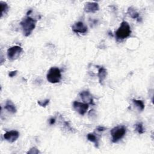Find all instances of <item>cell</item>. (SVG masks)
<instances>
[{
    "instance_id": "cell-5",
    "label": "cell",
    "mask_w": 154,
    "mask_h": 154,
    "mask_svg": "<svg viewBox=\"0 0 154 154\" xmlns=\"http://www.w3.org/2000/svg\"><path fill=\"white\" fill-rule=\"evenodd\" d=\"M22 52V48L19 46H14L8 49L7 56L9 60H15L19 58Z\"/></svg>"
},
{
    "instance_id": "cell-8",
    "label": "cell",
    "mask_w": 154,
    "mask_h": 154,
    "mask_svg": "<svg viewBox=\"0 0 154 154\" xmlns=\"http://www.w3.org/2000/svg\"><path fill=\"white\" fill-rule=\"evenodd\" d=\"M73 31L75 33L85 34L87 31V27L82 22H77L72 26Z\"/></svg>"
},
{
    "instance_id": "cell-6",
    "label": "cell",
    "mask_w": 154,
    "mask_h": 154,
    "mask_svg": "<svg viewBox=\"0 0 154 154\" xmlns=\"http://www.w3.org/2000/svg\"><path fill=\"white\" fill-rule=\"evenodd\" d=\"M73 107L74 110L77 112L80 115H84L89 109V104L86 103H82L78 101H74L73 102Z\"/></svg>"
},
{
    "instance_id": "cell-20",
    "label": "cell",
    "mask_w": 154,
    "mask_h": 154,
    "mask_svg": "<svg viewBox=\"0 0 154 154\" xmlns=\"http://www.w3.org/2000/svg\"><path fill=\"white\" fill-rule=\"evenodd\" d=\"M18 73V71H12V72H10L9 74V75L10 77L12 78V77H14Z\"/></svg>"
},
{
    "instance_id": "cell-13",
    "label": "cell",
    "mask_w": 154,
    "mask_h": 154,
    "mask_svg": "<svg viewBox=\"0 0 154 154\" xmlns=\"http://www.w3.org/2000/svg\"><path fill=\"white\" fill-rule=\"evenodd\" d=\"M127 13L129 16L132 19H137L139 17V13L137 12V10L132 7H129L128 9Z\"/></svg>"
},
{
    "instance_id": "cell-10",
    "label": "cell",
    "mask_w": 154,
    "mask_h": 154,
    "mask_svg": "<svg viewBox=\"0 0 154 154\" xmlns=\"http://www.w3.org/2000/svg\"><path fill=\"white\" fill-rule=\"evenodd\" d=\"M80 96L81 99L84 102V103L89 104H93V99L92 95L88 90H84L80 93Z\"/></svg>"
},
{
    "instance_id": "cell-3",
    "label": "cell",
    "mask_w": 154,
    "mask_h": 154,
    "mask_svg": "<svg viewBox=\"0 0 154 154\" xmlns=\"http://www.w3.org/2000/svg\"><path fill=\"white\" fill-rule=\"evenodd\" d=\"M47 80L52 84L59 83L62 80L61 71L57 67L51 68L46 75Z\"/></svg>"
},
{
    "instance_id": "cell-2",
    "label": "cell",
    "mask_w": 154,
    "mask_h": 154,
    "mask_svg": "<svg viewBox=\"0 0 154 154\" xmlns=\"http://www.w3.org/2000/svg\"><path fill=\"white\" fill-rule=\"evenodd\" d=\"M131 33V27L126 21H123L118 30L116 31V37L118 40H124L128 37Z\"/></svg>"
},
{
    "instance_id": "cell-11",
    "label": "cell",
    "mask_w": 154,
    "mask_h": 154,
    "mask_svg": "<svg viewBox=\"0 0 154 154\" xmlns=\"http://www.w3.org/2000/svg\"><path fill=\"white\" fill-rule=\"evenodd\" d=\"M107 74V70L104 68L102 67V68H100L98 69L97 76H98V78H99V81L100 84H102L106 78Z\"/></svg>"
},
{
    "instance_id": "cell-18",
    "label": "cell",
    "mask_w": 154,
    "mask_h": 154,
    "mask_svg": "<svg viewBox=\"0 0 154 154\" xmlns=\"http://www.w3.org/2000/svg\"><path fill=\"white\" fill-rule=\"evenodd\" d=\"M38 104L42 107H46L49 103V99H45L44 100L40 101V100H38L37 101Z\"/></svg>"
},
{
    "instance_id": "cell-19",
    "label": "cell",
    "mask_w": 154,
    "mask_h": 154,
    "mask_svg": "<svg viewBox=\"0 0 154 154\" xmlns=\"http://www.w3.org/2000/svg\"><path fill=\"white\" fill-rule=\"evenodd\" d=\"M39 153H40L39 150L36 147H32L31 149H30V150L27 152V153H30V154H37Z\"/></svg>"
},
{
    "instance_id": "cell-12",
    "label": "cell",
    "mask_w": 154,
    "mask_h": 154,
    "mask_svg": "<svg viewBox=\"0 0 154 154\" xmlns=\"http://www.w3.org/2000/svg\"><path fill=\"white\" fill-rule=\"evenodd\" d=\"M5 109L12 114L16 113L17 111L15 104L10 100H7L5 105Z\"/></svg>"
},
{
    "instance_id": "cell-14",
    "label": "cell",
    "mask_w": 154,
    "mask_h": 154,
    "mask_svg": "<svg viewBox=\"0 0 154 154\" xmlns=\"http://www.w3.org/2000/svg\"><path fill=\"white\" fill-rule=\"evenodd\" d=\"M132 102L134 105L137 108L139 111H143L144 109V104L143 102L141 100H137V99H132Z\"/></svg>"
},
{
    "instance_id": "cell-21",
    "label": "cell",
    "mask_w": 154,
    "mask_h": 154,
    "mask_svg": "<svg viewBox=\"0 0 154 154\" xmlns=\"http://www.w3.org/2000/svg\"><path fill=\"white\" fill-rule=\"evenodd\" d=\"M56 122V119L54 118H51L49 120V123L50 125H54Z\"/></svg>"
},
{
    "instance_id": "cell-17",
    "label": "cell",
    "mask_w": 154,
    "mask_h": 154,
    "mask_svg": "<svg viewBox=\"0 0 154 154\" xmlns=\"http://www.w3.org/2000/svg\"><path fill=\"white\" fill-rule=\"evenodd\" d=\"M135 130L140 134H143L144 133L143 125L141 123H138L135 125Z\"/></svg>"
},
{
    "instance_id": "cell-7",
    "label": "cell",
    "mask_w": 154,
    "mask_h": 154,
    "mask_svg": "<svg viewBox=\"0 0 154 154\" xmlns=\"http://www.w3.org/2000/svg\"><path fill=\"white\" fill-rule=\"evenodd\" d=\"M19 137V133L18 131L12 130L7 131L4 134V138L9 143H13L18 140Z\"/></svg>"
},
{
    "instance_id": "cell-22",
    "label": "cell",
    "mask_w": 154,
    "mask_h": 154,
    "mask_svg": "<svg viewBox=\"0 0 154 154\" xmlns=\"http://www.w3.org/2000/svg\"><path fill=\"white\" fill-rule=\"evenodd\" d=\"M105 129H106V128H105L104 127H102V126H99V127L96 129V130L98 131H99V132H100V131H104Z\"/></svg>"
},
{
    "instance_id": "cell-16",
    "label": "cell",
    "mask_w": 154,
    "mask_h": 154,
    "mask_svg": "<svg viewBox=\"0 0 154 154\" xmlns=\"http://www.w3.org/2000/svg\"><path fill=\"white\" fill-rule=\"evenodd\" d=\"M0 5H1V17L2 18L9 11V6L6 3L3 1H0Z\"/></svg>"
},
{
    "instance_id": "cell-9",
    "label": "cell",
    "mask_w": 154,
    "mask_h": 154,
    "mask_svg": "<svg viewBox=\"0 0 154 154\" xmlns=\"http://www.w3.org/2000/svg\"><path fill=\"white\" fill-rule=\"evenodd\" d=\"M99 9V4L95 2H88L86 3L84 7V10L86 13H95Z\"/></svg>"
},
{
    "instance_id": "cell-1",
    "label": "cell",
    "mask_w": 154,
    "mask_h": 154,
    "mask_svg": "<svg viewBox=\"0 0 154 154\" xmlns=\"http://www.w3.org/2000/svg\"><path fill=\"white\" fill-rule=\"evenodd\" d=\"M20 24L22 27L24 35L25 37H28L34 30L36 25V21L31 17L27 16L22 20Z\"/></svg>"
},
{
    "instance_id": "cell-15",
    "label": "cell",
    "mask_w": 154,
    "mask_h": 154,
    "mask_svg": "<svg viewBox=\"0 0 154 154\" xmlns=\"http://www.w3.org/2000/svg\"><path fill=\"white\" fill-rule=\"evenodd\" d=\"M87 138L89 141L94 143V144H95V146L96 147H98V146H99V140L94 134H93V133L88 134L87 136Z\"/></svg>"
},
{
    "instance_id": "cell-4",
    "label": "cell",
    "mask_w": 154,
    "mask_h": 154,
    "mask_svg": "<svg viewBox=\"0 0 154 154\" xmlns=\"http://www.w3.org/2000/svg\"><path fill=\"white\" fill-rule=\"evenodd\" d=\"M126 128L124 126H117L111 130L112 141L117 143L121 140L126 134Z\"/></svg>"
}]
</instances>
